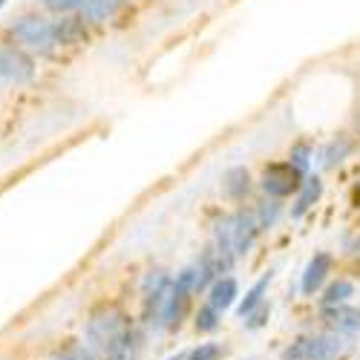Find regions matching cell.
I'll return each instance as SVG.
<instances>
[{"instance_id":"ffe728a7","label":"cell","mask_w":360,"mask_h":360,"mask_svg":"<svg viewBox=\"0 0 360 360\" xmlns=\"http://www.w3.org/2000/svg\"><path fill=\"white\" fill-rule=\"evenodd\" d=\"M257 222H259V231H271L274 225H277V219H280V214H283V205L277 202V199H265L259 207H257Z\"/></svg>"},{"instance_id":"5b68a950","label":"cell","mask_w":360,"mask_h":360,"mask_svg":"<svg viewBox=\"0 0 360 360\" xmlns=\"http://www.w3.org/2000/svg\"><path fill=\"white\" fill-rule=\"evenodd\" d=\"M306 176L300 173L291 162H274L262 170V191L268 193V199H288L297 196L300 188H303Z\"/></svg>"},{"instance_id":"7c38bea8","label":"cell","mask_w":360,"mask_h":360,"mask_svg":"<svg viewBox=\"0 0 360 360\" xmlns=\"http://www.w3.org/2000/svg\"><path fill=\"white\" fill-rule=\"evenodd\" d=\"M323 196V182H320V176H306V182L303 188H300L297 193V202L291 207V219H303L311 207L317 205V199Z\"/></svg>"},{"instance_id":"9c48e42d","label":"cell","mask_w":360,"mask_h":360,"mask_svg":"<svg viewBox=\"0 0 360 360\" xmlns=\"http://www.w3.org/2000/svg\"><path fill=\"white\" fill-rule=\"evenodd\" d=\"M259 233L262 231H259V222H257V214L254 211L239 207L236 214H231V236H233V251H236L239 259L251 254V248L257 245Z\"/></svg>"},{"instance_id":"3957f363","label":"cell","mask_w":360,"mask_h":360,"mask_svg":"<svg viewBox=\"0 0 360 360\" xmlns=\"http://www.w3.org/2000/svg\"><path fill=\"white\" fill-rule=\"evenodd\" d=\"M173 285V274H167L165 268H150L141 280V311L139 323L144 332H162V311L167 303V294Z\"/></svg>"},{"instance_id":"4316f807","label":"cell","mask_w":360,"mask_h":360,"mask_svg":"<svg viewBox=\"0 0 360 360\" xmlns=\"http://www.w3.org/2000/svg\"><path fill=\"white\" fill-rule=\"evenodd\" d=\"M167 360H185V352H176V354H170Z\"/></svg>"},{"instance_id":"603a6c76","label":"cell","mask_w":360,"mask_h":360,"mask_svg":"<svg viewBox=\"0 0 360 360\" xmlns=\"http://www.w3.org/2000/svg\"><path fill=\"white\" fill-rule=\"evenodd\" d=\"M349 150H352V144H349L346 139L332 141V144L326 147V153H323V167H335V165H340V162L349 156Z\"/></svg>"},{"instance_id":"30bf717a","label":"cell","mask_w":360,"mask_h":360,"mask_svg":"<svg viewBox=\"0 0 360 360\" xmlns=\"http://www.w3.org/2000/svg\"><path fill=\"white\" fill-rule=\"evenodd\" d=\"M205 303L214 306L219 314L236 309V303H239V283H236V277H231V274L228 277H219L211 288H207Z\"/></svg>"},{"instance_id":"8992f818","label":"cell","mask_w":360,"mask_h":360,"mask_svg":"<svg viewBox=\"0 0 360 360\" xmlns=\"http://www.w3.org/2000/svg\"><path fill=\"white\" fill-rule=\"evenodd\" d=\"M320 323L326 332H335L346 340H360V309L352 303L320 306Z\"/></svg>"},{"instance_id":"d4e9b609","label":"cell","mask_w":360,"mask_h":360,"mask_svg":"<svg viewBox=\"0 0 360 360\" xmlns=\"http://www.w3.org/2000/svg\"><path fill=\"white\" fill-rule=\"evenodd\" d=\"M343 251H346L349 257H357V259H360V231H357V233H352V236H346Z\"/></svg>"},{"instance_id":"52a82bcc","label":"cell","mask_w":360,"mask_h":360,"mask_svg":"<svg viewBox=\"0 0 360 360\" xmlns=\"http://www.w3.org/2000/svg\"><path fill=\"white\" fill-rule=\"evenodd\" d=\"M332 271H335V257L328 254V251H317L306 262L303 274H300V294L314 300V294H320L328 285V277H332Z\"/></svg>"},{"instance_id":"9a60e30c","label":"cell","mask_w":360,"mask_h":360,"mask_svg":"<svg viewBox=\"0 0 360 360\" xmlns=\"http://www.w3.org/2000/svg\"><path fill=\"white\" fill-rule=\"evenodd\" d=\"M354 283L349 277H338V280H328V285L320 291V306H343L354 297Z\"/></svg>"},{"instance_id":"e0dca14e","label":"cell","mask_w":360,"mask_h":360,"mask_svg":"<svg viewBox=\"0 0 360 360\" xmlns=\"http://www.w3.org/2000/svg\"><path fill=\"white\" fill-rule=\"evenodd\" d=\"M78 12L84 20L89 23H104L112 12H115V0H81Z\"/></svg>"},{"instance_id":"83f0119b","label":"cell","mask_w":360,"mask_h":360,"mask_svg":"<svg viewBox=\"0 0 360 360\" xmlns=\"http://www.w3.org/2000/svg\"><path fill=\"white\" fill-rule=\"evenodd\" d=\"M4 4H6V0H0V9H4Z\"/></svg>"},{"instance_id":"7402d4cb","label":"cell","mask_w":360,"mask_h":360,"mask_svg":"<svg viewBox=\"0 0 360 360\" xmlns=\"http://www.w3.org/2000/svg\"><path fill=\"white\" fill-rule=\"evenodd\" d=\"M288 162L303 173V176H309V162H311V144L309 141H300V144H294L291 147V153H288Z\"/></svg>"},{"instance_id":"8fae6325","label":"cell","mask_w":360,"mask_h":360,"mask_svg":"<svg viewBox=\"0 0 360 360\" xmlns=\"http://www.w3.org/2000/svg\"><path fill=\"white\" fill-rule=\"evenodd\" d=\"M271 283H274V271H265L248 291H245V297H239V303H236V317L239 320H245L257 306H262L265 300H268V288H271Z\"/></svg>"},{"instance_id":"cb8c5ba5","label":"cell","mask_w":360,"mask_h":360,"mask_svg":"<svg viewBox=\"0 0 360 360\" xmlns=\"http://www.w3.org/2000/svg\"><path fill=\"white\" fill-rule=\"evenodd\" d=\"M41 4H44L49 12H58V15H61V12H72V9H78L81 0H41Z\"/></svg>"},{"instance_id":"7a4b0ae2","label":"cell","mask_w":360,"mask_h":360,"mask_svg":"<svg viewBox=\"0 0 360 360\" xmlns=\"http://www.w3.org/2000/svg\"><path fill=\"white\" fill-rule=\"evenodd\" d=\"M352 354V340L335 332H303L280 349V360H346Z\"/></svg>"},{"instance_id":"2e32d148","label":"cell","mask_w":360,"mask_h":360,"mask_svg":"<svg viewBox=\"0 0 360 360\" xmlns=\"http://www.w3.org/2000/svg\"><path fill=\"white\" fill-rule=\"evenodd\" d=\"M222 317L225 314H219L214 306H207V303H199L196 309H193V332L196 335H217L219 328H222Z\"/></svg>"},{"instance_id":"ba28073f","label":"cell","mask_w":360,"mask_h":360,"mask_svg":"<svg viewBox=\"0 0 360 360\" xmlns=\"http://www.w3.org/2000/svg\"><path fill=\"white\" fill-rule=\"evenodd\" d=\"M0 78L9 84H29L35 78L32 55L20 46H0Z\"/></svg>"},{"instance_id":"6da1fadb","label":"cell","mask_w":360,"mask_h":360,"mask_svg":"<svg viewBox=\"0 0 360 360\" xmlns=\"http://www.w3.org/2000/svg\"><path fill=\"white\" fill-rule=\"evenodd\" d=\"M84 343L98 360H139L147 349V332L118 303H98L86 317Z\"/></svg>"},{"instance_id":"4fadbf2b","label":"cell","mask_w":360,"mask_h":360,"mask_svg":"<svg viewBox=\"0 0 360 360\" xmlns=\"http://www.w3.org/2000/svg\"><path fill=\"white\" fill-rule=\"evenodd\" d=\"M86 41V23L84 18H61L55 20V44L61 46H75Z\"/></svg>"},{"instance_id":"d6986e66","label":"cell","mask_w":360,"mask_h":360,"mask_svg":"<svg viewBox=\"0 0 360 360\" xmlns=\"http://www.w3.org/2000/svg\"><path fill=\"white\" fill-rule=\"evenodd\" d=\"M52 360H98L93 352L86 349V343H78V340H64L52 352Z\"/></svg>"},{"instance_id":"44dd1931","label":"cell","mask_w":360,"mask_h":360,"mask_svg":"<svg viewBox=\"0 0 360 360\" xmlns=\"http://www.w3.org/2000/svg\"><path fill=\"white\" fill-rule=\"evenodd\" d=\"M268 320H271V300H265L262 306H257V309L243 320V328H245V332H259V328L268 326Z\"/></svg>"},{"instance_id":"ac0fdd59","label":"cell","mask_w":360,"mask_h":360,"mask_svg":"<svg viewBox=\"0 0 360 360\" xmlns=\"http://www.w3.org/2000/svg\"><path fill=\"white\" fill-rule=\"evenodd\" d=\"M228 346L219 340H207V343H196L193 349L185 352V360H225Z\"/></svg>"},{"instance_id":"5bb4252c","label":"cell","mask_w":360,"mask_h":360,"mask_svg":"<svg viewBox=\"0 0 360 360\" xmlns=\"http://www.w3.org/2000/svg\"><path fill=\"white\" fill-rule=\"evenodd\" d=\"M222 191L233 199V202H239V199H245L248 193H251V173L245 170V167H231V170H225V176H222Z\"/></svg>"},{"instance_id":"277c9868","label":"cell","mask_w":360,"mask_h":360,"mask_svg":"<svg viewBox=\"0 0 360 360\" xmlns=\"http://www.w3.org/2000/svg\"><path fill=\"white\" fill-rule=\"evenodd\" d=\"M9 35L20 44V49L49 52L55 44V23L41 15H23L9 26Z\"/></svg>"},{"instance_id":"484cf974","label":"cell","mask_w":360,"mask_h":360,"mask_svg":"<svg viewBox=\"0 0 360 360\" xmlns=\"http://www.w3.org/2000/svg\"><path fill=\"white\" fill-rule=\"evenodd\" d=\"M354 205L360 207V182H357V188H354Z\"/></svg>"}]
</instances>
